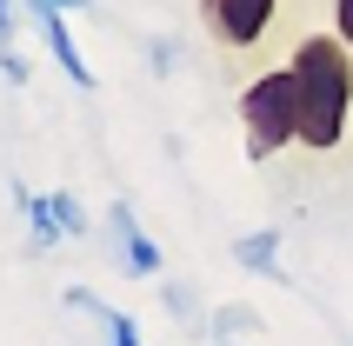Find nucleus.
<instances>
[{"mask_svg": "<svg viewBox=\"0 0 353 346\" xmlns=\"http://www.w3.org/2000/svg\"><path fill=\"white\" fill-rule=\"evenodd\" d=\"M40 20V40H47V54L60 60V74L74 80V87H94V74H87V54L74 47V27H67V7H54V0H27Z\"/></svg>", "mask_w": 353, "mask_h": 346, "instance_id": "nucleus-6", "label": "nucleus"}, {"mask_svg": "<svg viewBox=\"0 0 353 346\" xmlns=\"http://www.w3.org/2000/svg\"><path fill=\"white\" fill-rule=\"evenodd\" d=\"M294 87H300V147L334 154L347 140V114H353V47L340 34H314L294 47Z\"/></svg>", "mask_w": 353, "mask_h": 346, "instance_id": "nucleus-1", "label": "nucleus"}, {"mask_svg": "<svg viewBox=\"0 0 353 346\" xmlns=\"http://www.w3.org/2000/svg\"><path fill=\"white\" fill-rule=\"evenodd\" d=\"M54 7H67V14H74V7H87V0H54Z\"/></svg>", "mask_w": 353, "mask_h": 346, "instance_id": "nucleus-12", "label": "nucleus"}, {"mask_svg": "<svg viewBox=\"0 0 353 346\" xmlns=\"http://www.w3.org/2000/svg\"><path fill=\"white\" fill-rule=\"evenodd\" d=\"M107 240H114L120 267L134 273V280L160 273V247L147 240V233H140V220H134V207H127V200H114V207H107Z\"/></svg>", "mask_w": 353, "mask_h": 346, "instance_id": "nucleus-5", "label": "nucleus"}, {"mask_svg": "<svg viewBox=\"0 0 353 346\" xmlns=\"http://www.w3.org/2000/svg\"><path fill=\"white\" fill-rule=\"evenodd\" d=\"M20 213L34 227V247H54V240H80L87 233V213H80L74 193H20Z\"/></svg>", "mask_w": 353, "mask_h": 346, "instance_id": "nucleus-4", "label": "nucleus"}, {"mask_svg": "<svg viewBox=\"0 0 353 346\" xmlns=\"http://www.w3.org/2000/svg\"><path fill=\"white\" fill-rule=\"evenodd\" d=\"M0 54H14V0H0Z\"/></svg>", "mask_w": 353, "mask_h": 346, "instance_id": "nucleus-11", "label": "nucleus"}, {"mask_svg": "<svg viewBox=\"0 0 353 346\" xmlns=\"http://www.w3.org/2000/svg\"><path fill=\"white\" fill-rule=\"evenodd\" d=\"M274 7L280 0H200V20L220 47H254L274 27Z\"/></svg>", "mask_w": 353, "mask_h": 346, "instance_id": "nucleus-3", "label": "nucleus"}, {"mask_svg": "<svg viewBox=\"0 0 353 346\" xmlns=\"http://www.w3.org/2000/svg\"><path fill=\"white\" fill-rule=\"evenodd\" d=\"M240 127H247V160H274L280 147L300 140V87L294 67H274L260 74L247 94H240Z\"/></svg>", "mask_w": 353, "mask_h": 346, "instance_id": "nucleus-2", "label": "nucleus"}, {"mask_svg": "<svg viewBox=\"0 0 353 346\" xmlns=\"http://www.w3.org/2000/svg\"><path fill=\"white\" fill-rule=\"evenodd\" d=\"M67 307L94 313L100 327H107V346H140V327H134V313H120V307H107V300H94L87 287H67Z\"/></svg>", "mask_w": 353, "mask_h": 346, "instance_id": "nucleus-7", "label": "nucleus"}, {"mask_svg": "<svg viewBox=\"0 0 353 346\" xmlns=\"http://www.w3.org/2000/svg\"><path fill=\"white\" fill-rule=\"evenodd\" d=\"M334 34L353 47V0H334Z\"/></svg>", "mask_w": 353, "mask_h": 346, "instance_id": "nucleus-10", "label": "nucleus"}, {"mask_svg": "<svg viewBox=\"0 0 353 346\" xmlns=\"http://www.w3.org/2000/svg\"><path fill=\"white\" fill-rule=\"evenodd\" d=\"M234 260H240L247 273H267V280H280V233H274V227L240 233V240H234Z\"/></svg>", "mask_w": 353, "mask_h": 346, "instance_id": "nucleus-8", "label": "nucleus"}, {"mask_svg": "<svg viewBox=\"0 0 353 346\" xmlns=\"http://www.w3.org/2000/svg\"><path fill=\"white\" fill-rule=\"evenodd\" d=\"M247 327H260V320H254L247 307H227V313H214V333H220V340H227V333H247Z\"/></svg>", "mask_w": 353, "mask_h": 346, "instance_id": "nucleus-9", "label": "nucleus"}]
</instances>
